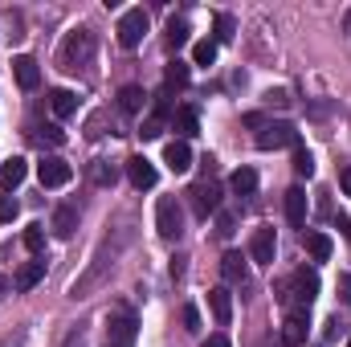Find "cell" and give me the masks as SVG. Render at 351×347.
Returning a JSON list of instances; mask_svg holds the SVG:
<instances>
[{
    "instance_id": "obj_1",
    "label": "cell",
    "mask_w": 351,
    "mask_h": 347,
    "mask_svg": "<svg viewBox=\"0 0 351 347\" xmlns=\"http://www.w3.org/2000/svg\"><path fill=\"white\" fill-rule=\"evenodd\" d=\"M315 294H319V274H315V270H306V265H302V270H294V278L278 282V302H282V307H290V302L298 298V302H302V311H306V307L315 302Z\"/></svg>"
},
{
    "instance_id": "obj_2",
    "label": "cell",
    "mask_w": 351,
    "mask_h": 347,
    "mask_svg": "<svg viewBox=\"0 0 351 347\" xmlns=\"http://www.w3.org/2000/svg\"><path fill=\"white\" fill-rule=\"evenodd\" d=\"M123 241H127V237H119L114 246H110V237L102 241V250L94 254V261H90V270L82 274V278H78V282H74V286H70V294H74V298H86L90 290H94V286L102 282V274H106V270L114 265V254H119V246H123Z\"/></svg>"
},
{
    "instance_id": "obj_3",
    "label": "cell",
    "mask_w": 351,
    "mask_h": 347,
    "mask_svg": "<svg viewBox=\"0 0 351 347\" xmlns=\"http://www.w3.org/2000/svg\"><path fill=\"white\" fill-rule=\"evenodd\" d=\"M90 58H94V33L90 29L66 33V41H62V66L66 70H78V66H86Z\"/></svg>"
},
{
    "instance_id": "obj_4",
    "label": "cell",
    "mask_w": 351,
    "mask_h": 347,
    "mask_svg": "<svg viewBox=\"0 0 351 347\" xmlns=\"http://www.w3.org/2000/svg\"><path fill=\"white\" fill-rule=\"evenodd\" d=\"M156 229H160V237H164V241H176V237L184 233V217H180L176 196H164V200L156 204Z\"/></svg>"
},
{
    "instance_id": "obj_5",
    "label": "cell",
    "mask_w": 351,
    "mask_h": 347,
    "mask_svg": "<svg viewBox=\"0 0 351 347\" xmlns=\"http://www.w3.org/2000/svg\"><path fill=\"white\" fill-rule=\"evenodd\" d=\"M143 33H147V12L143 8H127L119 16V45L123 49H135L143 41Z\"/></svg>"
},
{
    "instance_id": "obj_6",
    "label": "cell",
    "mask_w": 351,
    "mask_h": 347,
    "mask_svg": "<svg viewBox=\"0 0 351 347\" xmlns=\"http://www.w3.org/2000/svg\"><path fill=\"white\" fill-rule=\"evenodd\" d=\"M188 200H192V213H196L200 221H208V213L221 208V188H217L213 180H200V184L188 188Z\"/></svg>"
},
{
    "instance_id": "obj_7",
    "label": "cell",
    "mask_w": 351,
    "mask_h": 347,
    "mask_svg": "<svg viewBox=\"0 0 351 347\" xmlns=\"http://www.w3.org/2000/svg\"><path fill=\"white\" fill-rule=\"evenodd\" d=\"M294 147L298 143V131H294V123H265L262 131H258V147L262 152H274V147Z\"/></svg>"
},
{
    "instance_id": "obj_8",
    "label": "cell",
    "mask_w": 351,
    "mask_h": 347,
    "mask_svg": "<svg viewBox=\"0 0 351 347\" xmlns=\"http://www.w3.org/2000/svg\"><path fill=\"white\" fill-rule=\"evenodd\" d=\"M70 176H74V168H70L62 156H45V160L37 164V180H41V188H62V184H70Z\"/></svg>"
},
{
    "instance_id": "obj_9",
    "label": "cell",
    "mask_w": 351,
    "mask_h": 347,
    "mask_svg": "<svg viewBox=\"0 0 351 347\" xmlns=\"http://www.w3.org/2000/svg\"><path fill=\"white\" fill-rule=\"evenodd\" d=\"M250 254H254V261H262V265H274L278 237H274V229H269V225H262V229L254 233V241H250Z\"/></svg>"
},
{
    "instance_id": "obj_10",
    "label": "cell",
    "mask_w": 351,
    "mask_h": 347,
    "mask_svg": "<svg viewBox=\"0 0 351 347\" xmlns=\"http://www.w3.org/2000/svg\"><path fill=\"white\" fill-rule=\"evenodd\" d=\"M106 327H110V344H114V347H131V339H135V319H131L127 311L110 315V319H106Z\"/></svg>"
},
{
    "instance_id": "obj_11",
    "label": "cell",
    "mask_w": 351,
    "mask_h": 347,
    "mask_svg": "<svg viewBox=\"0 0 351 347\" xmlns=\"http://www.w3.org/2000/svg\"><path fill=\"white\" fill-rule=\"evenodd\" d=\"M282 344L286 347H302L306 344V311H290L282 323Z\"/></svg>"
},
{
    "instance_id": "obj_12",
    "label": "cell",
    "mask_w": 351,
    "mask_h": 347,
    "mask_svg": "<svg viewBox=\"0 0 351 347\" xmlns=\"http://www.w3.org/2000/svg\"><path fill=\"white\" fill-rule=\"evenodd\" d=\"M74 233H78V208H74V204H58V208H53V237L70 241Z\"/></svg>"
},
{
    "instance_id": "obj_13",
    "label": "cell",
    "mask_w": 351,
    "mask_h": 347,
    "mask_svg": "<svg viewBox=\"0 0 351 347\" xmlns=\"http://www.w3.org/2000/svg\"><path fill=\"white\" fill-rule=\"evenodd\" d=\"M127 180L143 192V188H156V168H152V160H143V156H131L127 160Z\"/></svg>"
},
{
    "instance_id": "obj_14",
    "label": "cell",
    "mask_w": 351,
    "mask_h": 347,
    "mask_svg": "<svg viewBox=\"0 0 351 347\" xmlns=\"http://www.w3.org/2000/svg\"><path fill=\"white\" fill-rule=\"evenodd\" d=\"M164 164H168L172 172H188V168H192V147H188L184 139H172V143L164 147Z\"/></svg>"
},
{
    "instance_id": "obj_15",
    "label": "cell",
    "mask_w": 351,
    "mask_h": 347,
    "mask_svg": "<svg viewBox=\"0 0 351 347\" xmlns=\"http://www.w3.org/2000/svg\"><path fill=\"white\" fill-rule=\"evenodd\" d=\"M12 74H16V82H21V90H37V82H41V70H37V62L33 58H12Z\"/></svg>"
},
{
    "instance_id": "obj_16",
    "label": "cell",
    "mask_w": 351,
    "mask_h": 347,
    "mask_svg": "<svg viewBox=\"0 0 351 347\" xmlns=\"http://www.w3.org/2000/svg\"><path fill=\"white\" fill-rule=\"evenodd\" d=\"M286 217L294 229H306V192L302 188H290L286 192Z\"/></svg>"
},
{
    "instance_id": "obj_17",
    "label": "cell",
    "mask_w": 351,
    "mask_h": 347,
    "mask_svg": "<svg viewBox=\"0 0 351 347\" xmlns=\"http://www.w3.org/2000/svg\"><path fill=\"white\" fill-rule=\"evenodd\" d=\"M208 307H213V319H217L221 327H229V319H233V298H229V290H225V286L208 290Z\"/></svg>"
},
{
    "instance_id": "obj_18",
    "label": "cell",
    "mask_w": 351,
    "mask_h": 347,
    "mask_svg": "<svg viewBox=\"0 0 351 347\" xmlns=\"http://www.w3.org/2000/svg\"><path fill=\"white\" fill-rule=\"evenodd\" d=\"M25 172H29V164H25L21 156L4 160V164H0V188H4V192H12V188H16V184L25 180Z\"/></svg>"
},
{
    "instance_id": "obj_19",
    "label": "cell",
    "mask_w": 351,
    "mask_h": 347,
    "mask_svg": "<svg viewBox=\"0 0 351 347\" xmlns=\"http://www.w3.org/2000/svg\"><path fill=\"white\" fill-rule=\"evenodd\" d=\"M172 127H176V135L188 143L192 135H196V127H200V119H196V110L192 106H176V115H172Z\"/></svg>"
},
{
    "instance_id": "obj_20",
    "label": "cell",
    "mask_w": 351,
    "mask_h": 347,
    "mask_svg": "<svg viewBox=\"0 0 351 347\" xmlns=\"http://www.w3.org/2000/svg\"><path fill=\"white\" fill-rule=\"evenodd\" d=\"M41 278H45V261H25V265L16 270L12 286H16V290H33V286H37Z\"/></svg>"
},
{
    "instance_id": "obj_21",
    "label": "cell",
    "mask_w": 351,
    "mask_h": 347,
    "mask_svg": "<svg viewBox=\"0 0 351 347\" xmlns=\"http://www.w3.org/2000/svg\"><path fill=\"white\" fill-rule=\"evenodd\" d=\"M164 127H168V106L160 102V106H156V110H152V115L143 119L139 135H143V139H160V135H164Z\"/></svg>"
},
{
    "instance_id": "obj_22",
    "label": "cell",
    "mask_w": 351,
    "mask_h": 347,
    "mask_svg": "<svg viewBox=\"0 0 351 347\" xmlns=\"http://www.w3.org/2000/svg\"><path fill=\"white\" fill-rule=\"evenodd\" d=\"M245 274H250V265H245L241 254H233V250H229V254L221 258V278H225V282H245Z\"/></svg>"
},
{
    "instance_id": "obj_23",
    "label": "cell",
    "mask_w": 351,
    "mask_h": 347,
    "mask_svg": "<svg viewBox=\"0 0 351 347\" xmlns=\"http://www.w3.org/2000/svg\"><path fill=\"white\" fill-rule=\"evenodd\" d=\"M49 106H53L58 119H70V115L78 110V94H74V90H53V94H49Z\"/></svg>"
},
{
    "instance_id": "obj_24",
    "label": "cell",
    "mask_w": 351,
    "mask_h": 347,
    "mask_svg": "<svg viewBox=\"0 0 351 347\" xmlns=\"http://www.w3.org/2000/svg\"><path fill=\"white\" fill-rule=\"evenodd\" d=\"M229 188H233L237 196H250V192H258V172H254V168H237V172L229 176Z\"/></svg>"
},
{
    "instance_id": "obj_25",
    "label": "cell",
    "mask_w": 351,
    "mask_h": 347,
    "mask_svg": "<svg viewBox=\"0 0 351 347\" xmlns=\"http://www.w3.org/2000/svg\"><path fill=\"white\" fill-rule=\"evenodd\" d=\"M331 250H335V246H331L327 233H306V254H311L315 261H327L331 258Z\"/></svg>"
},
{
    "instance_id": "obj_26",
    "label": "cell",
    "mask_w": 351,
    "mask_h": 347,
    "mask_svg": "<svg viewBox=\"0 0 351 347\" xmlns=\"http://www.w3.org/2000/svg\"><path fill=\"white\" fill-rule=\"evenodd\" d=\"M143 98H147V94L139 86H123L119 90V110H123V115H135V110H143Z\"/></svg>"
},
{
    "instance_id": "obj_27",
    "label": "cell",
    "mask_w": 351,
    "mask_h": 347,
    "mask_svg": "<svg viewBox=\"0 0 351 347\" xmlns=\"http://www.w3.org/2000/svg\"><path fill=\"white\" fill-rule=\"evenodd\" d=\"M90 180H94L98 188H110V184L119 180V172H114V164H106V160H94V164H90Z\"/></svg>"
},
{
    "instance_id": "obj_28",
    "label": "cell",
    "mask_w": 351,
    "mask_h": 347,
    "mask_svg": "<svg viewBox=\"0 0 351 347\" xmlns=\"http://www.w3.org/2000/svg\"><path fill=\"white\" fill-rule=\"evenodd\" d=\"M188 78H192V74H188V66H184V62H168V70H164V86H168V90L188 86Z\"/></svg>"
},
{
    "instance_id": "obj_29",
    "label": "cell",
    "mask_w": 351,
    "mask_h": 347,
    "mask_svg": "<svg viewBox=\"0 0 351 347\" xmlns=\"http://www.w3.org/2000/svg\"><path fill=\"white\" fill-rule=\"evenodd\" d=\"M294 172L298 176H315V156H311L302 143H294Z\"/></svg>"
},
{
    "instance_id": "obj_30",
    "label": "cell",
    "mask_w": 351,
    "mask_h": 347,
    "mask_svg": "<svg viewBox=\"0 0 351 347\" xmlns=\"http://www.w3.org/2000/svg\"><path fill=\"white\" fill-rule=\"evenodd\" d=\"M192 62H196V66H213V62H217V41H196Z\"/></svg>"
},
{
    "instance_id": "obj_31",
    "label": "cell",
    "mask_w": 351,
    "mask_h": 347,
    "mask_svg": "<svg viewBox=\"0 0 351 347\" xmlns=\"http://www.w3.org/2000/svg\"><path fill=\"white\" fill-rule=\"evenodd\" d=\"M25 250H29V254H41V250H45V233H41V225H29V229H25Z\"/></svg>"
},
{
    "instance_id": "obj_32",
    "label": "cell",
    "mask_w": 351,
    "mask_h": 347,
    "mask_svg": "<svg viewBox=\"0 0 351 347\" xmlns=\"http://www.w3.org/2000/svg\"><path fill=\"white\" fill-rule=\"evenodd\" d=\"M164 41H168V49H180V45L188 41V25H184V21H172V25H168V37H164Z\"/></svg>"
},
{
    "instance_id": "obj_33",
    "label": "cell",
    "mask_w": 351,
    "mask_h": 347,
    "mask_svg": "<svg viewBox=\"0 0 351 347\" xmlns=\"http://www.w3.org/2000/svg\"><path fill=\"white\" fill-rule=\"evenodd\" d=\"M233 29H237V25H233V16H229V12H221V16H217V37H213V41H233Z\"/></svg>"
},
{
    "instance_id": "obj_34",
    "label": "cell",
    "mask_w": 351,
    "mask_h": 347,
    "mask_svg": "<svg viewBox=\"0 0 351 347\" xmlns=\"http://www.w3.org/2000/svg\"><path fill=\"white\" fill-rule=\"evenodd\" d=\"M37 139H41V143H62L66 135H62V127H58V123H49V127H41V131H37Z\"/></svg>"
},
{
    "instance_id": "obj_35",
    "label": "cell",
    "mask_w": 351,
    "mask_h": 347,
    "mask_svg": "<svg viewBox=\"0 0 351 347\" xmlns=\"http://www.w3.org/2000/svg\"><path fill=\"white\" fill-rule=\"evenodd\" d=\"M16 213H21V204H16L12 196H4V200H0V221H12Z\"/></svg>"
},
{
    "instance_id": "obj_36",
    "label": "cell",
    "mask_w": 351,
    "mask_h": 347,
    "mask_svg": "<svg viewBox=\"0 0 351 347\" xmlns=\"http://www.w3.org/2000/svg\"><path fill=\"white\" fill-rule=\"evenodd\" d=\"M217 233H221V237L233 233V217H229V213H217Z\"/></svg>"
},
{
    "instance_id": "obj_37",
    "label": "cell",
    "mask_w": 351,
    "mask_h": 347,
    "mask_svg": "<svg viewBox=\"0 0 351 347\" xmlns=\"http://www.w3.org/2000/svg\"><path fill=\"white\" fill-rule=\"evenodd\" d=\"M180 319H184V327H188V331H196V327H200V315H196V307H184V315H180Z\"/></svg>"
},
{
    "instance_id": "obj_38",
    "label": "cell",
    "mask_w": 351,
    "mask_h": 347,
    "mask_svg": "<svg viewBox=\"0 0 351 347\" xmlns=\"http://www.w3.org/2000/svg\"><path fill=\"white\" fill-rule=\"evenodd\" d=\"M200 347H229V335H221V331H217V335H208Z\"/></svg>"
},
{
    "instance_id": "obj_39",
    "label": "cell",
    "mask_w": 351,
    "mask_h": 347,
    "mask_svg": "<svg viewBox=\"0 0 351 347\" xmlns=\"http://www.w3.org/2000/svg\"><path fill=\"white\" fill-rule=\"evenodd\" d=\"M245 127H265V119L254 110V115H245Z\"/></svg>"
},
{
    "instance_id": "obj_40",
    "label": "cell",
    "mask_w": 351,
    "mask_h": 347,
    "mask_svg": "<svg viewBox=\"0 0 351 347\" xmlns=\"http://www.w3.org/2000/svg\"><path fill=\"white\" fill-rule=\"evenodd\" d=\"M339 184H343V192L351 196V168H343V172H339Z\"/></svg>"
},
{
    "instance_id": "obj_41",
    "label": "cell",
    "mask_w": 351,
    "mask_h": 347,
    "mask_svg": "<svg viewBox=\"0 0 351 347\" xmlns=\"http://www.w3.org/2000/svg\"><path fill=\"white\" fill-rule=\"evenodd\" d=\"M339 286H343V298L351 302V278H339Z\"/></svg>"
},
{
    "instance_id": "obj_42",
    "label": "cell",
    "mask_w": 351,
    "mask_h": 347,
    "mask_svg": "<svg viewBox=\"0 0 351 347\" xmlns=\"http://www.w3.org/2000/svg\"><path fill=\"white\" fill-rule=\"evenodd\" d=\"M343 33H351V8L343 12Z\"/></svg>"
},
{
    "instance_id": "obj_43",
    "label": "cell",
    "mask_w": 351,
    "mask_h": 347,
    "mask_svg": "<svg viewBox=\"0 0 351 347\" xmlns=\"http://www.w3.org/2000/svg\"><path fill=\"white\" fill-rule=\"evenodd\" d=\"M4 294H8V278L0 274V298H4Z\"/></svg>"
},
{
    "instance_id": "obj_44",
    "label": "cell",
    "mask_w": 351,
    "mask_h": 347,
    "mask_svg": "<svg viewBox=\"0 0 351 347\" xmlns=\"http://www.w3.org/2000/svg\"><path fill=\"white\" fill-rule=\"evenodd\" d=\"M348 347H351V335H348Z\"/></svg>"
},
{
    "instance_id": "obj_45",
    "label": "cell",
    "mask_w": 351,
    "mask_h": 347,
    "mask_svg": "<svg viewBox=\"0 0 351 347\" xmlns=\"http://www.w3.org/2000/svg\"><path fill=\"white\" fill-rule=\"evenodd\" d=\"M106 347H114V344H106Z\"/></svg>"
}]
</instances>
